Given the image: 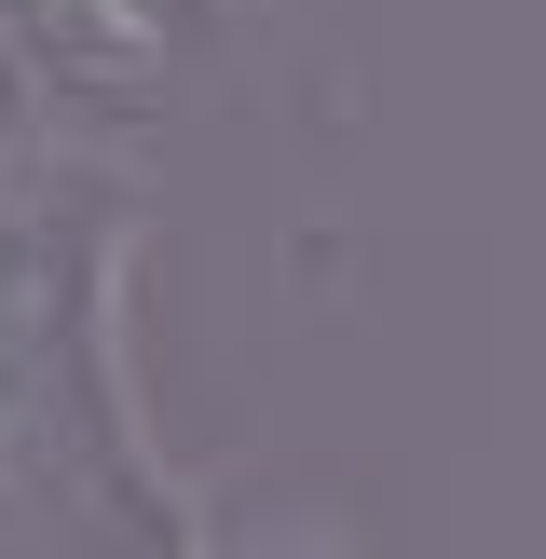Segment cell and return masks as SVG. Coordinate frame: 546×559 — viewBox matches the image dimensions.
<instances>
[{
    "mask_svg": "<svg viewBox=\"0 0 546 559\" xmlns=\"http://www.w3.org/2000/svg\"><path fill=\"white\" fill-rule=\"evenodd\" d=\"M164 96L178 69L136 55L96 0H0V178H82Z\"/></svg>",
    "mask_w": 546,
    "mask_h": 559,
    "instance_id": "obj_1",
    "label": "cell"
},
{
    "mask_svg": "<svg viewBox=\"0 0 546 559\" xmlns=\"http://www.w3.org/2000/svg\"><path fill=\"white\" fill-rule=\"evenodd\" d=\"M178 559H369L328 506H246V491H205L178 506Z\"/></svg>",
    "mask_w": 546,
    "mask_h": 559,
    "instance_id": "obj_2",
    "label": "cell"
},
{
    "mask_svg": "<svg viewBox=\"0 0 546 559\" xmlns=\"http://www.w3.org/2000/svg\"><path fill=\"white\" fill-rule=\"evenodd\" d=\"M96 14L123 27L136 55H164V69H191V55H233L260 0H96Z\"/></svg>",
    "mask_w": 546,
    "mask_h": 559,
    "instance_id": "obj_3",
    "label": "cell"
},
{
    "mask_svg": "<svg viewBox=\"0 0 546 559\" xmlns=\"http://www.w3.org/2000/svg\"><path fill=\"white\" fill-rule=\"evenodd\" d=\"M14 451H27V424H14V396H0V464H14Z\"/></svg>",
    "mask_w": 546,
    "mask_h": 559,
    "instance_id": "obj_4",
    "label": "cell"
},
{
    "mask_svg": "<svg viewBox=\"0 0 546 559\" xmlns=\"http://www.w3.org/2000/svg\"><path fill=\"white\" fill-rule=\"evenodd\" d=\"M0 205H14V178H0Z\"/></svg>",
    "mask_w": 546,
    "mask_h": 559,
    "instance_id": "obj_5",
    "label": "cell"
}]
</instances>
